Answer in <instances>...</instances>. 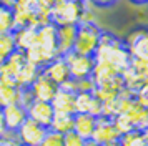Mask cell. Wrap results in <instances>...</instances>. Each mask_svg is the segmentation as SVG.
I'll list each match as a JSON object with an SVG mask.
<instances>
[{"instance_id":"6da1fadb","label":"cell","mask_w":148,"mask_h":146,"mask_svg":"<svg viewBox=\"0 0 148 146\" xmlns=\"http://www.w3.org/2000/svg\"><path fill=\"white\" fill-rule=\"evenodd\" d=\"M93 58L95 61H107L110 65H113L120 73L125 72L132 63V55L128 52L125 42L115 33L107 32V30L101 32L100 43Z\"/></svg>"},{"instance_id":"7a4b0ae2","label":"cell","mask_w":148,"mask_h":146,"mask_svg":"<svg viewBox=\"0 0 148 146\" xmlns=\"http://www.w3.org/2000/svg\"><path fill=\"white\" fill-rule=\"evenodd\" d=\"M88 2H73V0H58L50 10V23L55 27L62 25H77L82 20L90 18L87 8Z\"/></svg>"},{"instance_id":"3957f363","label":"cell","mask_w":148,"mask_h":146,"mask_svg":"<svg viewBox=\"0 0 148 146\" xmlns=\"http://www.w3.org/2000/svg\"><path fill=\"white\" fill-rule=\"evenodd\" d=\"M101 32L103 30L95 23L93 18L82 20L80 23H77L73 52L80 53V55H87V57H95V52H97L101 38Z\"/></svg>"},{"instance_id":"277c9868","label":"cell","mask_w":148,"mask_h":146,"mask_svg":"<svg viewBox=\"0 0 148 146\" xmlns=\"http://www.w3.org/2000/svg\"><path fill=\"white\" fill-rule=\"evenodd\" d=\"M68 65L70 70V78L75 81H82V80H90L92 73L95 68V58L93 57H87V55H80V53L70 50L68 53L62 55Z\"/></svg>"},{"instance_id":"5b68a950","label":"cell","mask_w":148,"mask_h":146,"mask_svg":"<svg viewBox=\"0 0 148 146\" xmlns=\"http://www.w3.org/2000/svg\"><path fill=\"white\" fill-rule=\"evenodd\" d=\"M48 128L45 126L35 123L34 119L27 118L25 123L20 126V130L15 133V138L20 145H25V146H38L42 143V139L45 138Z\"/></svg>"},{"instance_id":"8992f818","label":"cell","mask_w":148,"mask_h":146,"mask_svg":"<svg viewBox=\"0 0 148 146\" xmlns=\"http://www.w3.org/2000/svg\"><path fill=\"white\" fill-rule=\"evenodd\" d=\"M27 115L30 119H34L35 123L45 126L50 130L52 119L55 116V110L50 101H42V100H32L27 106Z\"/></svg>"},{"instance_id":"52a82bcc","label":"cell","mask_w":148,"mask_h":146,"mask_svg":"<svg viewBox=\"0 0 148 146\" xmlns=\"http://www.w3.org/2000/svg\"><path fill=\"white\" fill-rule=\"evenodd\" d=\"M2 113H3V121H5V128H7L8 134H15L20 130V126L25 123V119L28 118L27 108L20 103L3 106Z\"/></svg>"},{"instance_id":"ba28073f","label":"cell","mask_w":148,"mask_h":146,"mask_svg":"<svg viewBox=\"0 0 148 146\" xmlns=\"http://www.w3.org/2000/svg\"><path fill=\"white\" fill-rule=\"evenodd\" d=\"M132 58H148V30H135L123 40Z\"/></svg>"},{"instance_id":"9c48e42d","label":"cell","mask_w":148,"mask_h":146,"mask_svg":"<svg viewBox=\"0 0 148 146\" xmlns=\"http://www.w3.org/2000/svg\"><path fill=\"white\" fill-rule=\"evenodd\" d=\"M42 73L47 76L48 80H52L57 86L67 83L70 78V70H68V65L63 57H57L52 61H48L47 65L42 68Z\"/></svg>"},{"instance_id":"30bf717a","label":"cell","mask_w":148,"mask_h":146,"mask_svg":"<svg viewBox=\"0 0 148 146\" xmlns=\"http://www.w3.org/2000/svg\"><path fill=\"white\" fill-rule=\"evenodd\" d=\"M115 139H120V133L116 131V128L113 125V119L107 118V116H98L97 118V125H95V131L92 136V141H95L97 145H105Z\"/></svg>"},{"instance_id":"8fae6325","label":"cell","mask_w":148,"mask_h":146,"mask_svg":"<svg viewBox=\"0 0 148 146\" xmlns=\"http://www.w3.org/2000/svg\"><path fill=\"white\" fill-rule=\"evenodd\" d=\"M25 63H27L25 53L20 52V50H17L12 57H8L3 61V65L0 66V80L12 81V83L17 85V76H18V73H20V70L23 68Z\"/></svg>"},{"instance_id":"7c38bea8","label":"cell","mask_w":148,"mask_h":146,"mask_svg":"<svg viewBox=\"0 0 148 146\" xmlns=\"http://www.w3.org/2000/svg\"><path fill=\"white\" fill-rule=\"evenodd\" d=\"M30 95H32V98L34 100H42V101H52L55 96V93L58 90V86L55 85L52 80H48L43 73L38 75V78L35 80L32 86L27 88Z\"/></svg>"},{"instance_id":"4fadbf2b","label":"cell","mask_w":148,"mask_h":146,"mask_svg":"<svg viewBox=\"0 0 148 146\" xmlns=\"http://www.w3.org/2000/svg\"><path fill=\"white\" fill-rule=\"evenodd\" d=\"M75 93L73 90H68L65 86H58L53 100L50 101L55 111L58 113H72L75 115Z\"/></svg>"},{"instance_id":"5bb4252c","label":"cell","mask_w":148,"mask_h":146,"mask_svg":"<svg viewBox=\"0 0 148 146\" xmlns=\"http://www.w3.org/2000/svg\"><path fill=\"white\" fill-rule=\"evenodd\" d=\"M97 118L90 113H75L73 115V131L80 134L85 141H90L93 136Z\"/></svg>"},{"instance_id":"9a60e30c","label":"cell","mask_w":148,"mask_h":146,"mask_svg":"<svg viewBox=\"0 0 148 146\" xmlns=\"http://www.w3.org/2000/svg\"><path fill=\"white\" fill-rule=\"evenodd\" d=\"M22 100V88L12 81L0 80V106H8L14 103H20Z\"/></svg>"},{"instance_id":"2e32d148","label":"cell","mask_w":148,"mask_h":146,"mask_svg":"<svg viewBox=\"0 0 148 146\" xmlns=\"http://www.w3.org/2000/svg\"><path fill=\"white\" fill-rule=\"evenodd\" d=\"M75 33H77V25H62L57 27V35H58V53L65 55L70 50H73L75 43Z\"/></svg>"},{"instance_id":"e0dca14e","label":"cell","mask_w":148,"mask_h":146,"mask_svg":"<svg viewBox=\"0 0 148 146\" xmlns=\"http://www.w3.org/2000/svg\"><path fill=\"white\" fill-rule=\"evenodd\" d=\"M121 75L113 65H110L107 61H95V68L93 73H92V81L97 85H101V83H107L110 80H113L115 76Z\"/></svg>"},{"instance_id":"ac0fdd59","label":"cell","mask_w":148,"mask_h":146,"mask_svg":"<svg viewBox=\"0 0 148 146\" xmlns=\"http://www.w3.org/2000/svg\"><path fill=\"white\" fill-rule=\"evenodd\" d=\"M40 73H42V68L35 66L34 63H30L27 60V63L23 65V68L20 70L18 76H17V85L20 86V88H23V90H25V88H30L32 83L38 78Z\"/></svg>"},{"instance_id":"d6986e66","label":"cell","mask_w":148,"mask_h":146,"mask_svg":"<svg viewBox=\"0 0 148 146\" xmlns=\"http://www.w3.org/2000/svg\"><path fill=\"white\" fill-rule=\"evenodd\" d=\"M14 32H15L14 7L0 2V35L2 33H14Z\"/></svg>"},{"instance_id":"ffe728a7","label":"cell","mask_w":148,"mask_h":146,"mask_svg":"<svg viewBox=\"0 0 148 146\" xmlns=\"http://www.w3.org/2000/svg\"><path fill=\"white\" fill-rule=\"evenodd\" d=\"M50 130L60 133V134H65V133L72 131V130H73V115H72V113L55 111V116H53V119H52Z\"/></svg>"},{"instance_id":"44dd1931","label":"cell","mask_w":148,"mask_h":146,"mask_svg":"<svg viewBox=\"0 0 148 146\" xmlns=\"http://www.w3.org/2000/svg\"><path fill=\"white\" fill-rule=\"evenodd\" d=\"M15 52H17V43H15L14 33H2L0 35V66Z\"/></svg>"},{"instance_id":"7402d4cb","label":"cell","mask_w":148,"mask_h":146,"mask_svg":"<svg viewBox=\"0 0 148 146\" xmlns=\"http://www.w3.org/2000/svg\"><path fill=\"white\" fill-rule=\"evenodd\" d=\"M93 98V91H85V90L77 91L75 93V113H88Z\"/></svg>"},{"instance_id":"603a6c76","label":"cell","mask_w":148,"mask_h":146,"mask_svg":"<svg viewBox=\"0 0 148 146\" xmlns=\"http://www.w3.org/2000/svg\"><path fill=\"white\" fill-rule=\"evenodd\" d=\"M120 143L121 146H147V141H145L141 130H132V131L121 134Z\"/></svg>"},{"instance_id":"cb8c5ba5","label":"cell","mask_w":148,"mask_h":146,"mask_svg":"<svg viewBox=\"0 0 148 146\" xmlns=\"http://www.w3.org/2000/svg\"><path fill=\"white\" fill-rule=\"evenodd\" d=\"M112 119H113V125H115V128H116V131L120 133V136L125 134V133H128V131H132V130H136L135 125L132 123V119L128 118L125 113H120V115L113 116Z\"/></svg>"},{"instance_id":"d4e9b609","label":"cell","mask_w":148,"mask_h":146,"mask_svg":"<svg viewBox=\"0 0 148 146\" xmlns=\"http://www.w3.org/2000/svg\"><path fill=\"white\" fill-rule=\"evenodd\" d=\"M38 146H63V134L48 130L45 138L42 139V143Z\"/></svg>"},{"instance_id":"484cf974","label":"cell","mask_w":148,"mask_h":146,"mask_svg":"<svg viewBox=\"0 0 148 146\" xmlns=\"http://www.w3.org/2000/svg\"><path fill=\"white\" fill-rule=\"evenodd\" d=\"M135 100L136 103L141 105L143 108H148V78L141 83V86L135 91Z\"/></svg>"},{"instance_id":"4316f807","label":"cell","mask_w":148,"mask_h":146,"mask_svg":"<svg viewBox=\"0 0 148 146\" xmlns=\"http://www.w3.org/2000/svg\"><path fill=\"white\" fill-rule=\"evenodd\" d=\"M85 143L87 141L80 134H77L73 130L63 134V146H85Z\"/></svg>"},{"instance_id":"83f0119b","label":"cell","mask_w":148,"mask_h":146,"mask_svg":"<svg viewBox=\"0 0 148 146\" xmlns=\"http://www.w3.org/2000/svg\"><path fill=\"white\" fill-rule=\"evenodd\" d=\"M88 2L97 8H110V7L116 5L120 0H88Z\"/></svg>"},{"instance_id":"f1b7e54d","label":"cell","mask_w":148,"mask_h":146,"mask_svg":"<svg viewBox=\"0 0 148 146\" xmlns=\"http://www.w3.org/2000/svg\"><path fill=\"white\" fill-rule=\"evenodd\" d=\"M57 2H58V0H37V7H38L40 10H43V12L50 13V10L55 7Z\"/></svg>"},{"instance_id":"f546056e","label":"cell","mask_w":148,"mask_h":146,"mask_svg":"<svg viewBox=\"0 0 148 146\" xmlns=\"http://www.w3.org/2000/svg\"><path fill=\"white\" fill-rule=\"evenodd\" d=\"M0 146H18V141L15 138V134H8L0 138Z\"/></svg>"},{"instance_id":"4dcf8cb0","label":"cell","mask_w":148,"mask_h":146,"mask_svg":"<svg viewBox=\"0 0 148 146\" xmlns=\"http://www.w3.org/2000/svg\"><path fill=\"white\" fill-rule=\"evenodd\" d=\"M8 136L7 128H5V121H3V113H2V106H0V138Z\"/></svg>"},{"instance_id":"1f68e13d","label":"cell","mask_w":148,"mask_h":146,"mask_svg":"<svg viewBox=\"0 0 148 146\" xmlns=\"http://www.w3.org/2000/svg\"><path fill=\"white\" fill-rule=\"evenodd\" d=\"M132 5H136V7H141V5H148V0H128Z\"/></svg>"},{"instance_id":"d6a6232c","label":"cell","mask_w":148,"mask_h":146,"mask_svg":"<svg viewBox=\"0 0 148 146\" xmlns=\"http://www.w3.org/2000/svg\"><path fill=\"white\" fill-rule=\"evenodd\" d=\"M101 146H121V143H120V139H115V141L105 143V145H101Z\"/></svg>"},{"instance_id":"836d02e7","label":"cell","mask_w":148,"mask_h":146,"mask_svg":"<svg viewBox=\"0 0 148 146\" xmlns=\"http://www.w3.org/2000/svg\"><path fill=\"white\" fill-rule=\"evenodd\" d=\"M0 2H3V3H7V5H10V7H14L18 0H0Z\"/></svg>"},{"instance_id":"e575fe53","label":"cell","mask_w":148,"mask_h":146,"mask_svg":"<svg viewBox=\"0 0 148 146\" xmlns=\"http://www.w3.org/2000/svg\"><path fill=\"white\" fill-rule=\"evenodd\" d=\"M143 136H145V141H147V146H148V128L143 130Z\"/></svg>"},{"instance_id":"d590c367","label":"cell","mask_w":148,"mask_h":146,"mask_svg":"<svg viewBox=\"0 0 148 146\" xmlns=\"http://www.w3.org/2000/svg\"><path fill=\"white\" fill-rule=\"evenodd\" d=\"M85 146H100V145H97L95 141H92V139H90V141H87V143H85Z\"/></svg>"},{"instance_id":"8d00e7d4","label":"cell","mask_w":148,"mask_h":146,"mask_svg":"<svg viewBox=\"0 0 148 146\" xmlns=\"http://www.w3.org/2000/svg\"><path fill=\"white\" fill-rule=\"evenodd\" d=\"M73 2H83V3H85V2H88V0H73Z\"/></svg>"},{"instance_id":"74e56055","label":"cell","mask_w":148,"mask_h":146,"mask_svg":"<svg viewBox=\"0 0 148 146\" xmlns=\"http://www.w3.org/2000/svg\"><path fill=\"white\" fill-rule=\"evenodd\" d=\"M18 146H25V145H20V143H18Z\"/></svg>"}]
</instances>
